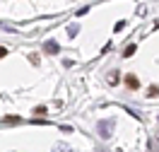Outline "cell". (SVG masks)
<instances>
[{
    "instance_id": "1",
    "label": "cell",
    "mask_w": 159,
    "mask_h": 152,
    "mask_svg": "<svg viewBox=\"0 0 159 152\" xmlns=\"http://www.w3.org/2000/svg\"><path fill=\"white\" fill-rule=\"evenodd\" d=\"M125 85H128L130 90H138V87H140V82H138L135 75H128V77H125Z\"/></svg>"
},
{
    "instance_id": "2",
    "label": "cell",
    "mask_w": 159,
    "mask_h": 152,
    "mask_svg": "<svg viewBox=\"0 0 159 152\" xmlns=\"http://www.w3.org/2000/svg\"><path fill=\"white\" fill-rule=\"evenodd\" d=\"M159 94V87H149L147 90V97H157Z\"/></svg>"
},
{
    "instance_id": "3",
    "label": "cell",
    "mask_w": 159,
    "mask_h": 152,
    "mask_svg": "<svg viewBox=\"0 0 159 152\" xmlns=\"http://www.w3.org/2000/svg\"><path fill=\"white\" fill-rule=\"evenodd\" d=\"M46 51H51V53H56V51H58V46H56V44H46Z\"/></svg>"
},
{
    "instance_id": "4",
    "label": "cell",
    "mask_w": 159,
    "mask_h": 152,
    "mask_svg": "<svg viewBox=\"0 0 159 152\" xmlns=\"http://www.w3.org/2000/svg\"><path fill=\"white\" fill-rule=\"evenodd\" d=\"M133 53H135V46H133V44H130L128 48H125V53H123V56H133Z\"/></svg>"
},
{
    "instance_id": "5",
    "label": "cell",
    "mask_w": 159,
    "mask_h": 152,
    "mask_svg": "<svg viewBox=\"0 0 159 152\" xmlns=\"http://www.w3.org/2000/svg\"><path fill=\"white\" fill-rule=\"evenodd\" d=\"M34 113H36V116H43V113H46V109H43V106H36V109H34Z\"/></svg>"
},
{
    "instance_id": "6",
    "label": "cell",
    "mask_w": 159,
    "mask_h": 152,
    "mask_svg": "<svg viewBox=\"0 0 159 152\" xmlns=\"http://www.w3.org/2000/svg\"><path fill=\"white\" fill-rule=\"evenodd\" d=\"M5 53H7V48H2V46H0V58H2V56H5Z\"/></svg>"
}]
</instances>
